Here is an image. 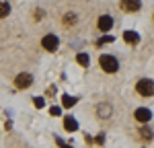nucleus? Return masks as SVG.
Segmentation results:
<instances>
[{"label": "nucleus", "instance_id": "f257e3e1", "mask_svg": "<svg viewBox=\"0 0 154 148\" xmlns=\"http://www.w3.org/2000/svg\"><path fill=\"white\" fill-rule=\"evenodd\" d=\"M99 64H101V68H103L105 72H109V74L117 72V68H119L117 58H113V56H109V54H103V56L99 58Z\"/></svg>", "mask_w": 154, "mask_h": 148}, {"label": "nucleus", "instance_id": "f03ea898", "mask_svg": "<svg viewBox=\"0 0 154 148\" xmlns=\"http://www.w3.org/2000/svg\"><path fill=\"white\" fill-rule=\"evenodd\" d=\"M136 91H138L142 97H152V95H154V80H150V78H142V80H138Z\"/></svg>", "mask_w": 154, "mask_h": 148}, {"label": "nucleus", "instance_id": "7ed1b4c3", "mask_svg": "<svg viewBox=\"0 0 154 148\" xmlns=\"http://www.w3.org/2000/svg\"><path fill=\"white\" fill-rule=\"evenodd\" d=\"M41 45H43V49H48V51H56V49H58V45H60L58 35H54V33L43 35V39H41Z\"/></svg>", "mask_w": 154, "mask_h": 148}, {"label": "nucleus", "instance_id": "20e7f679", "mask_svg": "<svg viewBox=\"0 0 154 148\" xmlns=\"http://www.w3.org/2000/svg\"><path fill=\"white\" fill-rule=\"evenodd\" d=\"M31 85H33V76L27 74V72L19 74V76L14 78V86H17V88H29Z\"/></svg>", "mask_w": 154, "mask_h": 148}, {"label": "nucleus", "instance_id": "39448f33", "mask_svg": "<svg viewBox=\"0 0 154 148\" xmlns=\"http://www.w3.org/2000/svg\"><path fill=\"white\" fill-rule=\"evenodd\" d=\"M119 6H121V11H125V12H138L140 6H142V2L140 0H121Z\"/></svg>", "mask_w": 154, "mask_h": 148}, {"label": "nucleus", "instance_id": "423d86ee", "mask_svg": "<svg viewBox=\"0 0 154 148\" xmlns=\"http://www.w3.org/2000/svg\"><path fill=\"white\" fill-rule=\"evenodd\" d=\"M97 27H99V31L107 33V31H111V27H113V19H111L109 14H101V17H99V23H97Z\"/></svg>", "mask_w": 154, "mask_h": 148}, {"label": "nucleus", "instance_id": "0eeeda50", "mask_svg": "<svg viewBox=\"0 0 154 148\" xmlns=\"http://www.w3.org/2000/svg\"><path fill=\"white\" fill-rule=\"evenodd\" d=\"M136 119L140 123H146V122H150V117H152V111L150 109H146V107H140V109H136Z\"/></svg>", "mask_w": 154, "mask_h": 148}, {"label": "nucleus", "instance_id": "6e6552de", "mask_svg": "<svg viewBox=\"0 0 154 148\" xmlns=\"http://www.w3.org/2000/svg\"><path fill=\"white\" fill-rule=\"evenodd\" d=\"M64 128H66V132H76L78 130V122L72 115H66L64 117Z\"/></svg>", "mask_w": 154, "mask_h": 148}, {"label": "nucleus", "instance_id": "1a4fd4ad", "mask_svg": "<svg viewBox=\"0 0 154 148\" xmlns=\"http://www.w3.org/2000/svg\"><path fill=\"white\" fill-rule=\"evenodd\" d=\"M97 113H99V117H101V119H107V117H111V105H107V103L99 105V107H97Z\"/></svg>", "mask_w": 154, "mask_h": 148}, {"label": "nucleus", "instance_id": "9d476101", "mask_svg": "<svg viewBox=\"0 0 154 148\" xmlns=\"http://www.w3.org/2000/svg\"><path fill=\"white\" fill-rule=\"evenodd\" d=\"M123 39H125L128 43H131V45H136V43L140 41V35H138L136 31H125V33H123Z\"/></svg>", "mask_w": 154, "mask_h": 148}, {"label": "nucleus", "instance_id": "9b49d317", "mask_svg": "<svg viewBox=\"0 0 154 148\" xmlns=\"http://www.w3.org/2000/svg\"><path fill=\"white\" fill-rule=\"evenodd\" d=\"M8 14H11V4L4 2V0H0V19H6Z\"/></svg>", "mask_w": 154, "mask_h": 148}, {"label": "nucleus", "instance_id": "f8f14e48", "mask_svg": "<svg viewBox=\"0 0 154 148\" xmlns=\"http://www.w3.org/2000/svg\"><path fill=\"white\" fill-rule=\"evenodd\" d=\"M62 23L66 25V27H72V25H76V14H74V12H68V14H64Z\"/></svg>", "mask_w": 154, "mask_h": 148}, {"label": "nucleus", "instance_id": "ddd939ff", "mask_svg": "<svg viewBox=\"0 0 154 148\" xmlns=\"http://www.w3.org/2000/svg\"><path fill=\"white\" fill-rule=\"evenodd\" d=\"M62 105H64V107H74V105H76V99L70 97V95H64V97H62Z\"/></svg>", "mask_w": 154, "mask_h": 148}, {"label": "nucleus", "instance_id": "4468645a", "mask_svg": "<svg viewBox=\"0 0 154 148\" xmlns=\"http://www.w3.org/2000/svg\"><path fill=\"white\" fill-rule=\"evenodd\" d=\"M140 138H144L146 142L152 140V130H150V128H142V130H140Z\"/></svg>", "mask_w": 154, "mask_h": 148}, {"label": "nucleus", "instance_id": "2eb2a0df", "mask_svg": "<svg viewBox=\"0 0 154 148\" xmlns=\"http://www.w3.org/2000/svg\"><path fill=\"white\" fill-rule=\"evenodd\" d=\"M76 62L86 68V66H88V56H86V54H78V56H76Z\"/></svg>", "mask_w": 154, "mask_h": 148}, {"label": "nucleus", "instance_id": "dca6fc26", "mask_svg": "<svg viewBox=\"0 0 154 148\" xmlns=\"http://www.w3.org/2000/svg\"><path fill=\"white\" fill-rule=\"evenodd\" d=\"M33 105H35L37 109H41V107L45 105V99H41V97H33Z\"/></svg>", "mask_w": 154, "mask_h": 148}, {"label": "nucleus", "instance_id": "f3484780", "mask_svg": "<svg viewBox=\"0 0 154 148\" xmlns=\"http://www.w3.org/2000/svg\"><path fill=\"white\" fill-rule=\"evenodd\" d=\"M111 41H113V37H111V35H105V37H101L97 43H99V45H103V43H111Z\"/></svg>", "mask_w": 154, "mask_h": 148}, {"label": "nucleus", "instance_id": "a211bd4d", "mask_svg": "<svg viewBox=\"0 0 154 148\" xmlns=\"http://www.w3.org/2000/svg\"><path fill=\"white\" fill-rule=\"evenodd\" d=\"M49 113H51L54 117H58V115H62V109H60L58 105H56V107H51V109H49Z\"/></svg>", "mask_w": 154, "mask_h": 148}, {"label": "nucleus", "instance_id": "6ab92c4d", "mask_svg": "<svg viewBox=\"0 0 154 148\" xmlns=\"http://www.w3.org/2000/svg\"><path fill=\"white\" fill-rule=\"evenodd\" d=\"M56 142H58V146H60V148H72V146H68V144H66V142H62V140H60V138H56Z\"/></svg>", "mask_w": 154, "mask_h": 148}]
</instances>
